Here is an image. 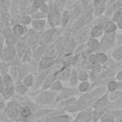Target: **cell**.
<instances>
[{
  "mask_svg": "<svg viewBox=\"0 0 122 122\" xmlns=\"http://www.w3.org/2000/svg\"><path fill=\"white\" fill-rule=\"evenodd\" d=\"M53 97H54V93L52 92H44L43 93H41L39 96L36 97L35 101L38 104H49L53 99Z\"/></svg>",
  "mask_w": 122,
  "mask_h": 122,
  "instance_id": "6da1fadb",
  "label": "cell"
},
{
  "mask_svg": "<svg viewBox=\"0 0 122 122\" xmlns=\"http://www.w3.org/2000/svg\"><path fill=\"white\" fill-rule=\"evenodd\" d=\"M15 53H16L15 49L12 45H10V46L6 47L2 51V56H3L4 60H11L15 56Z\"/></svg>",
  "mask_w": 122,
  "mask_h": 122,
  "instance_id": "7a4b0ae2",
  "label": "cell"
},
{
  "mask_svg": "<svg viewBox=\"0 0 122 122\" xmlns=\"http://www.w3.org/2000/svg\"><path fill=\"white\" fill-rule=\"evenodd\" d=\"M54 59L52 57H44L41 59V61L39 62V65H38V69L39 71H43V70H46L48 68H50L51 66H52L54 64Z\"/></svg>",
  "mask_w": 122,
  "mask_h": 122,
  "instance_id": "3957f363",
  "label": "cell"
},
{
  "mask_svg": "<svg viewBox=\"0 0 122 122\" xmlns=\"http://www.w3.org/2000/svg\"><path fill=\"white\" fill-rule=\"evenodd\" d=\"M108 104V95L107 93L104 94V96H102L100 99H98L94 105H93V108L96 109V110H103V108H105Z\"/></svg>",
  "mask_w": 122,
  "mask_h": 122,
  "instance_id": "277c9868",
  "label": "cell"
},
{
  "mask_svg": "<svg viewBox=\"0 0 122 122\" xmlns=\"http://www.w3.org/2000/svg\"><path fill=\"white\" fill-rule=\"evenodd\" d=\"M90 120H92V112L87 111L81 112L75 118V121H90Z\"/></svg>",
  "mask_w": 122,
  "mask_h": 122,
  "instance_id": "5b68a950",
  "label": "cell"
},
{
  "mask_svg": "<svg viewBox=\"0 0 122 122\" xmlns=\"http://www.w3.org/2000/svg\"><path fill=\"white\" fill-rule=\"evenodd\" d=\"M73 93H74V92H73L72 90L65 89V90H63V91L60 92V94L56 97V100H57V101H59V100H64V99H66V98L71 97Z\"/></svg>",
  "mask_w": 122,
  "mask_h": 122,
  "instance_id": "8992f818",
  "label": "cell"
},
{
  "mask_svg": "<svg viewBox=\"0 0 122 122\" xmlns=\"http://www.w3.org/2000/svg\"><path fill=\"white\" fill-rule=\"evenodd\" d=\"M102 33H103V26L101 24H98V25H95V27H93V29L92 30L91 35H92V37L96 38V37L100 36Z\"/></svg>",
  "mask_w": 122,
  "mask_h": 122,
  "instance_id": "52a82bcc",
  "label": "cell"
},
{
  "mask_svg": "<svg viewBox=\"0 0 122 122\" xmlns=\"http://www.w3.org/2000/svg\"><path fill=\"white\" fill-rule=\"evenodd\" d=\"M42 72L36 77V80H35V88L37 89L40 85H41V83H42V81L43 80H45L46 79V77L48 76V73H49V71H45V70H43V71H41Z\"/></svg>",
  "mask_w": 122,
  "mask_h": 122,
  "instance_id": "ba28073f",
  "label": "cell"
},
{
  "mask_svg": "<svg viewBox=\"0 0 122 122\" xmlns=\"http://www.w3.org/2000/svg\"><path fill=\"white\" fill-rule=\"evenodd\" d=\"M88 48L91 50V51H97L98 49H99V43H98V41L95 39V38H91L89 41H88Z\"/></svg>",
  "mask_w": 122,
  "mask_h": 122,
  "instance_id": "9c48e42d",
  "label": "cell"
},
{
  "mask_svg": "<svg viewBox=\"0 0 122 122\" xmlns=\"http://www.w3.org/2000/svg\"><path fill=\"white\" fill-rule=\"evenodd\" d=\"M13 87H5L3 92H2V95H3V98L5 100L7 99H10L11 97V95L13 94Z\"/></svg>",
  "mask_w": 122,
  "mask_h": 122,
  "instance_id": "30bf717a",
  "label": "cell"
},
{
  "mask_svg": "<svg viewBox=\"0 0 122 122\" xmlns=\"http://www.w3.org/2000/svg\"><path fill=\"white\" fill-rule=\"evenodd\" d=\"M115 29H116V25L114 24V22L113 21H108L106 23V26L104 28V30H105L106 33L107 32L108 33H112V32H114Z\"/></svg>",
  "mask_w": 122,
  "mask_h": 122,
  "instance_id": "8fae6325",
  "label": "cell"
},
{
  "mask_svg": "<svg viewBox=\"0 0 122 122\" xmlns=\"http://www.w3.org/2000/svg\"><path fill=\"white\" fill-rule=\"evenodd\" d=\"M55 74L56 73H51L50 75H48L45 79V82H44V86H43V89H47L50 87V85H51V83L54 81V78H55Z\"/></svg>",
  "mask_w": 122,
  "mask_h": 122,
  "instance_id": "7c38bea8",
  "label": "cell"
},
{
  "mask_svg": "<svg viewBox=\"0 0 122 122\" xmlns=\"http://www.w3.org/2000/svg\"><path fill=\"white\" fill-rule=\"evenodd\" d=\"M23 84L26 87H30L33 84V76L31 74H27L23 78Z\"/></svg>",
  "mask_w": 122,
  "mask_h": 122,
  "instance_id": "4fadbf2b",
  "label": "cell"
},
{
  "mask_svg": "<svg viewBox=\"0 0 122 122\" xmlns=\"http://www.w3.org/2000/svg\"><path fill=\"white\" fill-rule=\"evenodd\" d=\"M30 114H31V111H30V109L28 106H24V107H22V108L20 109V115H21L22 117L27 118V117H29Z\"/></svg>",
  "mask_w": 122,
  "mask_h": 122,
  "instance_id": "5bb4252c",
  "label": "cell"
},
{
  "mask_svg": "<svg viewBox=\"0 0 122 122\" xmlns=\"http://www.w3.org/2000/svg\"><path fill=\"white\" fill-rule=\"evenodd\" d=\"M46 24V21L45 20H42V19H36L32 22V27L36 30H40L42 29Z\"/></svg>",
  "mask_w": 122,
  "mask_h": 122,
  "instance_id": "9a60e30c",
  "label": "cell"
},
{
  "mask_svg": "<svg viewBox=\"0 0 122 122\" xmlns=\"http://www.w3.org/2000/svg\"><path fill=\"white\" fill-rule=\"evenodd\" d=\"M74 102H76V99L74 98V97H69V98H66V99H64L61 103H60V106L61 107H69V106H71V104H73Z\"/></svg>",
  "mask_w": 122,
  "mask_h": 122,
  "instance_id": "2e32d148",
  "label": "cell"
},
{
  "mask_svg": "<svg viewBox=\"0 0 122 122\" xmlns=\"http://www.w3.org/2000/svg\"><path fill=\"white\" fill-rule=\"evenodd\" d=\"M62 89H63V87H62V84L59 80H54L52 82V84L51 85V91H60Z\"/></svg>",
  "mask_w": 122,
  "mask_h": 122,
  "instance_id": "e0dca14e",
  "label": "cell"
},
{
  "mask_svg": "<svg viewBox=\"0 0 122 122\" xmlns=\"http://www.w3.org/2000/svg\"><path fill=\"white\" fill-rule=\"evenodd\" d=\"M27 88H28V87H26L24 84L18 83V84L16 85V87H15V91H16L19 94H25L26 92H27Z\"/></svg>",
  "mask_w": 122,
  "mask_h": 122,
  "instance_id": "ac0fdd59",
  "label": "cell"
},
{
  "mask_svg": "<svg viewBox=\"0 0 122 122\" xmlns=\"http://www.w3.org/2000/svg\"><path fill=\"white\" fill-rule=\"evenodd\" d=\"M3 81H4L5 87H13L11 76H10V75H8V74L4 75V76H3Z\"/></svg>",
  "mask_w": 122,
  "mask_h": 122,
  "instance_id": "d6986e66",
  "label": "cell"
},
{
  "mask_svg": "<svg viewBox=\"0 0 122 122\" xmlns=\"http://www.w3.org/2000/svg\"><path fill=\"white\" fill-rule=\"evenodd\" d=\"M95 57L97 59V61L101 64H104L107 62V55L105 53H102V52H99V53H96L95 54Z\"/></svg>",
  "mask_w": 122,
  "mask_h": 122,
  "instance_id": "ffe728a7",
  "label": "cell"
},
{
  "mask_svg": "<svg viewBox=\"0 0 122 122\" xmlns=\"http://www.w3.org/2000/svg\"><path fill=\"white\" fill-rule=\"evenodd\" d=\"M89 88H90V83L87 82V81H83L82 83H80V85H79V87H78L79 92H87V91L89 90Z\"/></svg>",
  "mask_w": 122,
  "mask_h": 122,
  "instance_id": "44dd1931",
  "label": "cell"
},
{
  "mask_svg": "<svg viewBox=\"0 0 122 122\" xmlns=\"http://www.w3.org/2000/svg\"><path fill=\"white\" fill-rule=\"evenodd\" d=\"M112 56L116 59V60H121L122 59V48L119 47L118 49H116L113 52H112Z\"/></svg>",
  "mask_w": 122,
  "mask_h": 122,
  "instance_id": "7402d4cb",
  "label": "cell"
},
{
  "mask_svg": "<svg viewBox=\"0 0 122 122\" xmlns=\"http://www.w3.org/2000/svg\"><path fill=\"white\" fill-rule=\"evenodd\" d=\"M13 31H14V33L15 34H17V35H21V34H23L24 33V27L22 26V25H15L14 27H13Z\"/></svg>",
  "mask_w": 122,
  "mask_h": 122,
  "instance_id": "603a6c76",
  "label": "cell"
},
{
  "mask_svg": "<svg viewBox=\"0 0 122 122\" xmlns=\"http://www.w3.org/2000/svg\"><path fill=\"white\" fill-rule=\"evenodd\" d=\"M118 88V84L115 82V81H110L107 85V89L109 92H112V91H115L116 89Z\"/></svg>",
  "mask_w": 122,
  "mask_h": 122,
  "instance_id": "cb8c5ba5",
  "label": "cell"
},
{
  "mask_svg": "<svg viewBox=\"0 0 122 122\" xmlns=\"http://www.w3.org/2000/svg\"><path fill=\"white\" fill-rule=\"evenodd\" d=\"M122 95V92H114V91H112V92H111V95H110V100H112V101H114V100H117V99H119L120 98V96Z\"/></svg>",
  "mask_w": 122,
  "mask_h": 122,
  "instance_id": "d4e9b609",
  "label": "cell"
},
{
  "mask_svg": "<svg viewBox=\"0 0 122 122\" xmlns=\"http://www.w3.org/2000/svg\"><path fill=\"white\" fill-rule=\"evenodd\" d=\"M77 79H78V74H76V71H73L71 72V85L72 87H74L77 83Z\"/></svg>",
  "mask_w": 122,
  "mask_h": 122,
  "instance_id": "484cf974",
  "label": "cell"
},
{
  "mask_svg": "<svg viewBox=\"0 0 122 122\" xmlns=\"http://www.w3.org/2000/svg\"><path fill=\"white\" fill-rule=\"evenodd\" d=\"M88 78H89V74H88L87 71H81L78 73V79H80V80H82V81H86Z\"/></svg>",
  "mask_w": 122,
  "mask_h": 122,
  "instance_id": "4316f807",
  "label": "cell"
},
{
  "mask_svg": "<svg viewBox=\"0 0 122 122\" xmlns=\"http://www.w3.org/2000/svg\"><path fill=\"white\" fill-rule=\"evenodd\" d=\"M69 19H70V14L67 10H65L62 14V23H63V25H66L69 22Z\"/></svg>",
  "mask_w": 122,
  "mask_h": 122,
  "instance_id": "83f0119b",
  "label": "cell"
},
{
  "mask_svg": "<svg viewBox=\"0 0 122 122\" xmlns=\"http://www.w3.org/2000/svg\"><path fill=\"white\" fill-rule=\"evenodd\" d=\"M30 21H31V19H30V17L28 16V15H23V16L21 17V19H20V22H21L22 24H24V25L30 24Z\"/></svg>",
  "mask_w": 122,
  "mask_h": 122,
  "instance_id": "f1b7e54d",
  "label": "cell"
},
{
  "mask_svg": "<svg viewBox=\"0 0 122 122\" xmlns=\"http://www.w3.org/2000/svg\"><path fill=\"white\" fill-rule=\"evenodd\" d=\"M112 115H113V114H111V113L104 114V115L101 117V120H102V121H112V120H114V118H113Z\"/></svg>",
  "mask_w": 122,
  "mask_h": 122,
  "instance_id": "f546056e",
  "label": "cell"
},
{
  "mask_svg": "<svg viewBox=\"0 0 122 122\" xmlns=\"http://www.w3.org/2000/svg\"><path fill=\"white\" fill-rule=\"evenodd\" d=\"M30 56H31V53H30V50H28V51H25V53H24V56H23V62H27V61H30Z\"/></svg>",
  "mask_w": 122,
  "mask_h": 122,
  "instance_id": "4dcf8cb0",
  "label": "cell"
},
{
  "mask_svg": "<svg viewBox=\"0 0 122 122\" xmlns=\"http://www.w3.org/2000/svg\"><path fill=\"white\" fill-rule=\"evenodd\" d=\"M43 4H44V0H34L32 6H33L34 9H38V8H40Z\"/></svg>",
  "mask_w": 122,
  "mask_h": 122,
  "instance_id": "1f68e13d",
  "label": "cell"
},
{
  "mask_svg": "<svg viewBox=\"0 0 122 122\" xmlns=\"http://www.w3.org/2000/svg\"><path fill=\"white\" fill-rule=\"evenodd\" d=\"M122 16V13H121V11L119 10H117V11H115V13H114V15H113V17H112V20L113 21H115V22H117L119 19H120V17Z\"/></svg>",
  "mask_w": 122,
  "mask_h": 122,
  "instance_id": "d6a6232c",
  "label": "cell"
},
{
  "mask_svg": "<svg viewBox=\"0 0 122 122\" xmlns=\"http://www.w3.org/2000/svg\"><path fill=\"white\" fill-rule=\"evenodd\" d=\"M52 120H60V121H65V120H69L70 117L67 116V115H60V116H57V117H53L51 118Z\"/></svg>",
  "mask_w": 122,
  "mask_h": 122,
  "instance_id": "836d02e7",
  "label": "cell"
},
{
  "mask_svg": "<svg viewBox=\"0 0 122 122\" xmlns=\"http://www.w3.org/2000/svg\"><path fill=\"white\" fill-rule=\"evenodd\" d=\"M40 9H41V11H43V12H48V10H49V7H48V5H46V4H43V5L40 7Z\"/></svg>",
  "mask_w": 122,
  "mask_h": 122,
  "instance_id": "e575fe53",
  "label": "cell"
},
{
  "mask_svg": "<svg viewBox=\"0 0 122 122\" xmlns=\"http://www.w3.org/2000/svg\"><path fill=\"white\" fill-rule=\"evenodd\" d=\"M32 17L35 18V19H40V18H44L45 15H44L43 13H35V14H33Z\"/></svg>",
  "mask_w": 122,
  "mask_h": 122,
  "instance_id": "d590c367",
  "label": "cell"
},
{
  "mask_svg": "<svg viewBox=\"0 0 122 122\" xmlns=\"http://www.w3.org/2000/svg\"><path fill=\"white\" fill-rule=\"evenodd\" d=\"M4 90V81H3V78L0 76V93L3 92Z\"/></svg>",
  "mask_w": 122,
  "mask_h": 122,
  "instance_id": "8d00e7d4",
  "label": "cell"
},
{
  "mask_svg": "<svg viewBox=\"0 0 122 122\" xmlns=\"http://www.w3.org/2000/svg\"><path fill=\"white\" fill-rule=\"evenodd\" d=\"M116 79H118V80H122V71H119V72L117 73V75H116Z\"/></svg>",
  "mask_w": 122,
  "mask_h": 122,
  "instance_id": "74e56055",
  "label": "cell"
},
{
  "mask_svg": "<svg viewBox=\"0 0 122 122\" xmlns=\"http://www.w3.org/2000/svg\"><path fill=\"white\" fill-rule=\"evenodd\" d=\"M117 23H118V27H119L120 29H122V16H121L120 19L117 21Z\"/></svg>",
  "mask_w": 122,
  "mask_h": 122,
  "instance_id": "f35d334b",
  "label": "cell"
},
{
  "mask_svg": "<svg viewBox=\"0 0 122 122\" xmlns=\"http://www.w3.org/2000/svg\"><path fill=\"white\" fill-rule=\"evenodd\" d=\"M55 1H56V3H58L59 5H63L66 0H55Z\"/></svg>",
  "mask_w": 122,
  "mask_h": 122,
  "instance_id": "ab89813d",
  "label": "cell"
},
{
  "mask_svg": "<svg viewBox=\"0 0 122 122\" xmlns=\"http://www.w3.org/2000/svg\"><path fill=\"white\" fill-rule=\"evenodd\" d=\"M101 1H102V0H93V4H94L95 6H97L98 4H100Z\"/></svg>",
  "mask_w": 122,
  "mask_h": 122,
  "instance_id": "60d3db41",
  "label": "cell"
},
{
  "mask_svg": "<svg viewBox=\"0 0 122 122\" xmlns=\"http://www.w3.org/2000/svg\"><path fill=\"white\" fill-rule=\"evenodd\" d=\"M4 107H5V104H4V102L0 101V110H1V109H3Z\"/></svg>",
  "mask_w": 122,
  "mask_h": 122,
  "instance_id": "b9f144b4",
  "label": "cell"
}]
</instances>
